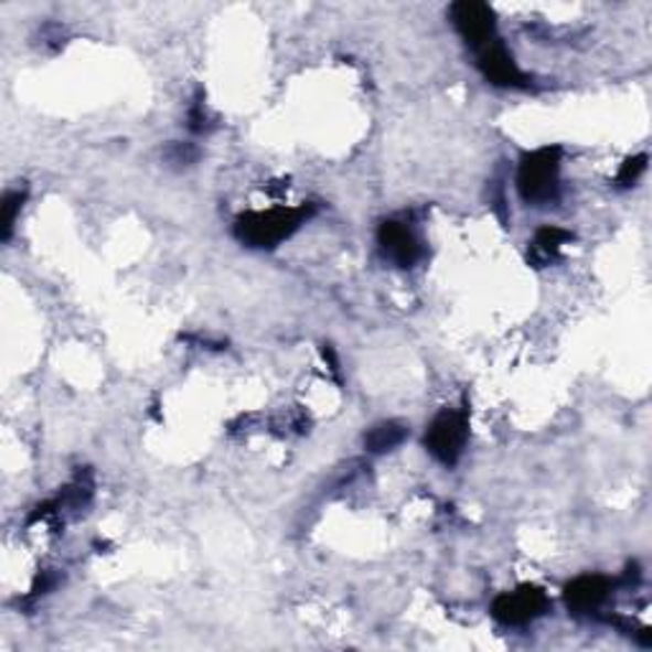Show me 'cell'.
<instances>
[{
  "label": "cell",
  "instance_id": "9c48e42d",
  "mask_svg": "<svg viewBox=\"0 0 652 652\" xmlns=\"http://www.w3.org/2000/svg\"><path fill=\"white\" fill-rule=\"evenodd\" d=\"M568 241H571V235L560 227L538 229V233H535V237H533V245H531V263L538 268L551 266V263L560 255V247H564Z\"/></svg>",
  "mask_w": 652,
  "mask_h": 652
},
{
  "label": "cell",
  "instance_id": "4fadbf2b",
  "mask_svg": "<svg viewBox=\"0 0 652 652\" xmlns=\"http://www.w3.org/2000/svg\"><path fill=\"white\" fill-rule=\"evenodd\" d=\"M645 169H648V156L645 153L634 156V159H627L622 163V169H619V173H617V184L622 189L634 186L642 173H645Z\"/></svg>",
  "mask_w": 652,
  "mask_h": 652
},
{
  "label": "cell",
  "instance_id": "ba28073f",
  "mask_svg": "<svg viewBox=\"0 0 652 652\" xmlns=\"http://www.w3.org/2000/svg\"><path fill=\"white\" fill-rule=\"evenodd\" d=\"M612 594V581L605 576H579V579L566 586V607L574 614H594Z\"/></svg>",
  "mask_w": 652,
  "mask_h": 652
},
{
  "label": "cell",
  "instance_id": "8fae6325",
  "mask_svg": "<svg viewBox=\"0 0 652 652\" xmlns=\"http://www.w3.org/2000/svg\"><path fill=\"white\" fill-rule=\"evenodd\" d=\"M23 202H26V192H21V189L8 192L3 196V204H0V237H3V241H11L15 220H19Z\"/></svg>",
  "mask_w": 652,
  "mask_h": 652
},
{
  "label": "cell",
  "instance_id": "277c9868",
  "mask_svg": "<svg viewBox=\"0 0 652 652\" xmlns=\"http://www.w3.org/2000/svg\"><path fill=\"white\" fill-rule=\"evenodd\" d=\"M551 601L546 591L538 586H520L515 591L500 594L492 605V617L507 627H520L533 622L548 612Z\"/></svg>",
  "mask_w": 652,
  "mask_h": 652
},
{
  "label": "cell",
  "instance_id": "52a82bcc",
  "mask_svg": "<svg viewBox=\"0 0 652 652\" xmlns=\"http://www.w3.org/2000/svg\"><path fill=\"white\" fill-rule=\"evenodd\" d=\"M480 70L492 85L498 87H513V89H527L531 79L527 74L517 67L513 54L507 52V46L500 39L490 41V44L480 49Z\"/></svg>",
  "mask_w": 652,
  "mask_h": 652
},
{
  "label": "cell",
  "instance_id": "30bf717a",
  "mask_svg": "<svg viewBox=\"0 0 652 652\" xmlns=\"http://www.w3.org/2000/svg\"><path fill=\"white\" fill-rule=\"evenodd\" d=\"M408 439V428L398 424V420H383V424L373 426L365 436V447L373 453H385L398 449L403 441Z\"/></svg>",
  "mask_w": 652,
  "mask_h": 652
},
{
  "label": "cell",
  "instance_id": "6da1fadb",
  "mask_svg": "<svg viewBox=\"0 0 652 652\" xmlns=\"http://www.w3.org/2000/svg\"><path fill=\"white\" fill-rule=\"evenodd\" d=\"M317 206L313 204H301V206H280V210H268V212H247L235 222V235L237 241L247 247H258V250H266V247H276L284 241H288L296 229L313 217Z\"/></svg>",
  "mask_w": 652,
  "mask_h": 652
},
{
  "label": "cell",
  "instance_id": "7c38bea8",
  "mask_svg": "<svg viewBox=\"0 0 652 652\" xmlns=\"http://www.w3.org/2000/svg\"><path fill=\"white\" fill-rule=\"evenodd\" d=\"M163 159L169 161V167H177V169H184V167H192L200 159V148L194 143H171L167 151H163Z\"/></svg>",
  "mask_w": 652,
  "mask_h": 652
},
{
  "label": "cell",
  "instance_id": "5bb4252c",
  "mask_svg": "<svg viewBox=\"0 0 652 652\" xmlns=\"http://www.w3.org/2000/svg\"><path fill=\"white\" fill-rule=\"evenodd\" d=\"M189 130H192V133H210L212 130L210 113H206V105L202 103V95L196 97L192 107H189Z\"/></svg>",
  "mask_w": 652,
  "mask_h": 652
},
{
  "label": "cell",
  "instance_id": "5b68a950",
  "mask_svg": "<svg viewBox=\"0 0 652 652\" xmlns=\"http://www.w3.org/2000/svg\"><path fill=\"white\" fill-rule=\"evenodd\" d=\"M453 29L459 31L461 39L472 49H482L494 41V11L487 3H474V0H461L449 8Z\"/></svg>",
  "mask_w": 652,
  "mask_h": 652
},
{
  "label": "cell",
  "instance_id": "3957f363",
  "mask_svg": "<svg viewBox=\"0 0 652 652\" xmlns=\"http://www.w3.org/2000/svg\"><path fill=\"white\" fill-rule=\"evenodd\" d=\"M469 439V418L464 410L447 408L431 420L426 431V449L434 453L441 464L453 467L464 453Z\"/></svg>",
  "mask_w": 652,
  "mask_h": 652
},
{
  "label": "cell",
  "instance_id": "8992f818",
  "mask_svg": "<svg viewBox=\"0 0 652 652\" xmlns=\"http://www.w3.org/2000/svg\"><path fill=\"white\" fill-rule=\"evenodd\" d=\"M377 243L383 247L385 258L395 263L398 268H413L424 260V245H420L418 235L406 225V222L387 220L377 229Z\"/></svg>",
  "mask_w": 652,
  "mask_h": 652
},
{
  "label": "cell",
  "instance_id": "7a4b0ae2",
  "mask_svg": "<svg viewBox=\"0 0 652 652\" xmlns=\"http://www.w3.org/2000/svg\"><path fill=\"white\" fill-rule=\"evenodd\" d=\"M560 151L558 146H546L525 153L517 169L520 196L533 206H546L560 194Z\"/></svg>",
  "mask_w": 652,
  "mask_h": 652
}]
</instances>
